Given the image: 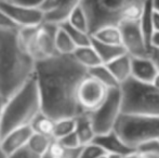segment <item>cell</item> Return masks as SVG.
<instances>
[{
  "label": "cell",
  "instance_id": "obj_14",
  "mask_svg": "<svg viewBox=\"0 0 159 158\" xmlns=\"http://www.w3.org/2000/svg\"><path fill=\"white\" fill-rule=\"evenodd\" d=\"M159 70L151 56L135 57L132 56V77L142 82L152 84Z\"/></svg>",
  "mask_w": 159,
  "mask_h": 158
},
{
  "label": "cell",
  "instance_id": "obj_10",
  "mask_svg": "<svg viewBox=\"0 0 159 158\" xmlns=\"http://www.w3.org/2000/svg\"><path fill=\"white\" fill-rule=\"evenodd\" d=\"M107 92L108 88L88 75L78 88L77 97L80 107L84 113L93 112L104 102Z\"/></svg>",
  "mask_w": 159,
  "mask_h": 158
},
{
  "label": "cell",
  "instance_id": "obj_19",
  "mask_svg": "<svg viewBox=\"0 0 159 158\" xmlns=\"http://www.w3.org/2000/svg\"><path fill=\"white\" fill-rule=\"evenodd\" d=\"M73 55L81 65H84L88 70L94 67V66L101 65V64H104L92 44L84 47H77Z\"/></svg>",
  "mask_w": 159,
  "mask_h": 158
},
{
  "label": "cell",
  "instance_id": "obj_29",
  "mask_svg": "<svg viewBox=\"0 0 159 158\" xmlns=\"http://www.w3.org/2000/svg\"><path fill=\"white\" fill-rule=\"evenodd\" d=\"M135 151L147 158H159V139L145 142L136 147Z\"/></svg>",
  "mask_w": 159,
  "mask_h": 158
},
{
  "label": "cell",
  "instance_id": "obj_21",
  "mask_svg": "<svg viewBox=\"0 0 159 158\" xmlns=\"http://www.w3.org/2000/svg\"><path fill=\"white\" fill-rule=\"evenodd\" d=\"M53 141H54V139L52 137H50V135L34 132L33 135L30 137V141H28L26 147L28 148V151L32 154L39 158L42 155H44L46 153L49 152L50 146Z\"/></svg>",
  "mask_w": 159,
  "mask_h": 158
},
{
  "label": "cell",
  "instance_id": "obj_1",
  "mask_svg": "<svg viewBox=\"0 0 159 158\" xmlns=\"http://www.w3.org/2000/svg\"><path fill=\"white\" fill-rule=\"evenodd\" d=\"M35 75L43 114L59 120L84 113L79 105L77 92L89 73L73 54H57L36 62Z\"/></svg>",
  "mask_w": 159,
  "mask_h": 158
},
{
  "label": "cell",
  "instance_id": "obj_32",
  "mask_svg": "<svg viewBox=\"0 0 159 158\" xmlns=\"http://www.w3.org/2000/svg\"><path fill=\"white\" fill-rule=\"evenodd\" d=\"M20 28L8 14L0 8V29H16Z\"/></svg>",
  "mask_w": 159,
  "mask_h": 158
},
{
  "label": "cell",
  "instance_id": "obj_4",
  "mask_svg": "<svg viewBox=\"0 0 159 158\" xmlns=\"http://www.w3.org/2000/svg\"><path fill=\"white\" fill-rule=\"evenodd\" d=\"M89 20L90 34L124 21H140L144 0H81Z\"/></svg>",
  "mask_w": 159,
  "mask_h": 158
},
{
  "label": "cell",
  "instance_id": "obj_11",
  "mask_svg": "<svg viewBox=\"0 0 159 158\" xmlns=\"http://www.w3.org/2000/svg\"><path fill=\"white\" fill-rule=\"evenodd\" d=\"M0 8L21 27H35L44 22V13L38 8L21 6L10 0H0Z\"/></svg>",
  "mask_w": 159,
  "mask_h": 158
},
{
  "label": "cell",
  "instance_id": "obj_9",
  "mask_svg": "<svg viewBox=\"0 0 159 158\" xmlns=\"http://www.w3.org/2000/svg\"><path fill=\"white\" fill-rule=\"evenodd\" d=\"M118 26L121 32L122 46L128 54L135 57L149 56L151 49L143 35L140 21H124Z\"/></svg>",
  "mask_w": 159,
  "mask_h": 158
},
{
  "label": "cell",
  "instance_id": "obj_33",
  "mask_svg": "<svg viewBox=\"0 0 159 158\" xmlns=\"http://www.w3.org/2000/svg\"><path fill=\"white\" fill-rule=\"evenodd\" d=\"M61 1L62 0H44L39 9L44 13V16H46V15L51 14L54 11H57L61 6Z\"/></svg>",
  "mask_w": 159,
  "mask_h": 158
},
{
  "label": "cell",
  "instance_id": "obj_41",
  "mask_svg": "<svg viewBox=\"0 0 159 158\" xmlns=\"http://www.w3.org/2000/svg\"><path fill=\"white\" fill-rule=\"evenodd\" d=\"M152 84H154V86H156L157 88H159V73H158V75L156 76V78L154 79V81L152 82Z\"/></svg>",
  "mask_w": 159,
  "mask_h": 158
},
{
  "label": "cell",
  "instance_id": "obj_39",
  "mask_svg": "<svg viewBox=\"0 0 159 158\" xmlns=\"http://www.w3.org/2000/svg\"><path fill=\"white\" fill-rule=\"evenodd\" d=\"M152 48L159 49V32H155L152 38Z\"/></svg>",
  "mask_w": 159,
  "mask_h": 158
},
{
  "label": "cell",
  "instance_id": "obj_26",
  "mask_svg": "<svg viewBox=\"0 0 159 158\" xmlns=\"http://www.w3.org/2000/svg\"><path fill=\"white\" fill-rule=\"evenodd\" d=\"M60 26H62V27L66 30L67 34L70 36V38L73 39V41L75 42V44L77 47H84V46H90L91 44L92 37H91V35L89 34V33L77 29V28H75L74 26H71L67 21L61 23Z\"/></svg>",
  "mask_w": 159,
  "mask_h": 158
},
{
  "label": "cell",
  "instance_id": "obj_13",
  "mask_svg": "<svg viewBox=\"0 0 159 158\" xmlns=\"http://www.w3.org/2000/svg\"><path fill=\"white\" fill-rule=\"evenodd\" d=\"M100 146H102L107 154H116L120 155L122 157H126L128 155L135 152V150L130 147L128 144L124 142V140L118 135L115 130L111 131L105 134H98L95 137L94 141Z\"/></svg>",
  "mask_w": 159,
  "mask_h": 158
},
{
  "label": "cell",
  "instance_id": "obj_7",
  "mask_svg": "<svg viewBox=\"0 0 159 158\" xmlns=\"http://www.w3.org/2000/svg\"><path fill=\"white\" fill-rule=\"evenodd\" d=\"M57 28V24L49 22L35 27H21L19 29L20 44L36 62L60 54L55 47Z\"/></svg>",
  "mask_w": 159,
  "mask_h": 158
},
{
  "label": "cell",
  "instance_id": "obj_25",
  "mask_svg": "<svg viewBox=\"0 0 159 158\" xmlns=\"http://www.w3.org/2000/svg\"><path fill=\"white\" fill-rule=\"evenodd\" d=\"M55 47H57V53L60 54H73L77 49V46L70 38V36L60 25L55 35Z\"/></svg>",
  "mask_w": 159,
  "mask_h": 158
},
{
  "label": "cell",
  "instance_id": "obj_45",
  "mask_svg": "<svg viewBox=\"0 0 159 158\" xmlns=\"http://www.w3.org/2000/svg\"><path fill=\"white\" fill-rule=\"evenodd\" d=\"M98 158H108V154H105V155H103V156H101Z\"/></svg>",
  "mask_w": 159,
  "mask_h": 158
},
{
  "label": "cell",
  "instance_id": "obj_30",
  "mask_svg": "<svg viewBox=\"0 0 159 158\" xmlns=\"http://www.w3.org/2000/svg\"><path fill=\"white\" fill-rule=\"evenodd\" d=\"M105 154L107 153L105 152L102 146H100L95 142H91V143L82 146L80 158H98Z\"/></svg>",
  "mask_w": 159,
  "mask_h": 158
},
{
  "label": "cell",
  "instance_id": "obj_44",
  "mask_svg": "<svg viewBox=\"0 0 159 158\" xmlns=\"http://www.w3.org/2000/svg\"><path fill=\"white\" fill-rule=\"evenodd\" d=\"M108 158H124V157L116 154H108Z\"/></svg>",
  "mask_w": 159,
  "mask_h": 158
},
{
  "label": "cell",
  "instance_id": "obj_42",
  "mask_svg": "<svg viewBox=\"0 0 159 158\" xmlns=\"http://www.w3.org/2000/svg\"><path fill=\"white\" fill-rule=\"evenodd\" d=\"M154 7H155V9L159 12V0H154Z\"/></svg>",
  "mask_w": 159,
  "mask_h": 158
},
{
  "label": "cell",
  "instance_id": "obj_35",
  "mask_svg": "<svg viewBox=\"0 0 159 158\" xmlns=\"http://www.w3.org/2000/svg\"><path fill=\"white\" fill-rule=\"evenodd\" d=\"M8 158H38V157L32 154V153L28 151L27 147H24L23 150L19 151V152L15 153L14 155H12V156H10Z\"/></svg>",
  "mask_w": 159,
  "mask_h": 158
},
{
  "label": "cell",
  "instance_id": "obj_6",
  "mask_svg": "<svg viewBox=\"0 0 159 158\" xmlns=\"http://www.w3.org/2000/svg\"><path fill=\"white\" fill-rule=\"evenodd\" d=\"M114 130L125 143L136 150L145 142L159 139V117L121 113Z\"/></svg>",
  "mask_w": 159,
  "mask_h": 158
},
{
  "label": "cell",
  "instance_id": "obj_18",
  "mask_svg": "<svg viewBox=\"0 0 159 158\" xmlns=\"http://www.w3.org/2000/svg\"><path fill=\"white\" fill-rule=\"evenodd\" d=\"M91 44H92L93 48L96 50V52L100 55L101 60H102V62L104 64L109 63L113 60H115L116 57L127 53L124 46H116V44L105 43V42L98 41V40H96L93 37L92 40H91Z\"/></svg>",
  "mask_w": 159,
  "mask_h": 158
},
{
  "label": "cell",
  "instance_id": "obj_31",
  "mask_svg": "<svg viewBox=\"0 0 159 158\" xmlns=\"http://www.w3.org/2000/svg\"><path fill=\"white\" fill-rule=\"evenodd\" d=\"M57 141L61 142L62 145H64L65 147H67V148H77V147L82 146L81 143H80L79 138H78L77 133H76V131L69 133L66 137L62 138V139L57 140Z\"/></svg>",
  "mask_w": 159,
  "mask_h": 158
},
{
  "label": "cell",
  "instance_id": "obj_23",
  "mask_svg": "<svg viewBox=\"0 0 159 158\" xmlns=\"http://www.w3.org/2000/svg\"><path fill=\"white\" fill-rule=\"evenodd\" d=\"M88 73L91 77L98 80L106 88L111 89V88H119L120 87V84L117 81V79L115 78V76L111 72V70L107 67L106 64H101V65L94 66L92 68H89Z\"/></svg>",
  "mask_w": 159,
  "mask_h": 158
},
{
  "label": "cell",
  "instance_id": "obj_15",
  "mask_svg": "<svg viewBox=\"0 0 159 158\" xmlns=\"http://www.w3.org/2000/svg\"><path fill=\"white\" fill-rule=\"evenodd\" d=\"M106 65L120 84V86L132 77V56L128 53L116 57Z\"/></svg>",
  "mask_w": 159,
  "mask_h": 158
},
{
  "label": "cell",
  "instance_id": "obj_38",
  "mask_svg": "<svg viewBox=\"0 0 159 158\" xmlns=\"http://www.w3.org/2000/svg\"><path fill=\"white\" fill-rule=\"evenodd\" d=\"M153 24H154V29L155 32H159V12L155 9L153 15Z\"/></svg>",
  "mask_w": 159,
  "mask_h": 158
},
{
  "label": "cell",
  "instance_id": "obj_28",
  "mask_svg": "<svg viewBox=\"0 0 159 158\" xmlns=\"http://www.w3.org/2000/svg\"><path fill=\"white\" fill-rule=\"evenodd\" d=\"M74 131H76V117H68V118L55 120L53 139L60 140Z\"/></svg>",
  "mask_w": 159,
  "mask_h": 158
},
{
  "label": "cell",
  "instance_id": "obj_37",
  "mask_svg": "<svg viewBox=\"0 0 159 158\" xmlns=\"http://www.w3.org/2000/svg\"><path fill=\"white\" fill-rule=\"evenodd\" d=\"M149 56L152 57L155 64L157 65L158 70H159V49L157 48H151V51H149Z\"/></svg>",
  "mask_w": 159,
  "mask_h": 158
},
{
  "label": "cell",
  "instance_id": "obj_27",
  "mask_svg": "<svg viewBox=\"0 0 159 158\" xmlns=\"http://www.w3.org/2000/svg\"><path fill=\"white\" fill-rule=\"evenodd\" d=\"M67 22H68L71 26L77 28V29H80V30H82V32H86L90 34V30H89V20H88V16H87L86 12H84V8L81 7V4H79V6L70 13V15H69L68 19H67Z\"/></svg>",
  "mask_w": 159,
  "mask_h": 158
},
{
  "label": "cell",
  "instance_id": "obj_36",
  "mask_svg": "<svg viewBox=\"0 0 159 158\" xmlns=\"http://www.w3.org/2000/svg\"><path fill=\"white\" fill-rule=\"evenodd\" d=\"M4 102H6V100H4L1 95H0V158H8V157H7V155L3 153V151H2V146H1V143H2V137H1V112H2V107H3V105H4Z\"/></svg>",
  "mask_w": 159,
  "mask_h": 158
},
{
  "label": "cell",
  "instance_id": "obj_12",
  "mask_svg": "<svg viewBox=\"0 0 159 158\" xmlns=\"http://www.w3.org/2000/svg\"><path fill=\"white\" fill-rule=\"evenodd\" d=\"M34 131L30 126H24L9 132L2 139L1 143L2 151L7 155V157L12 156L19 151L26 147Z\"/></svg>",
  "mask_w": 159,
  "mask_h": 158
},
{
  "label": "cell",
  "instance_id": "obj_5",
  "mask_svg": "<svg viewBox=\"0 0 159 158\" xmlns=\"http://www.w3.org/2000/svg\"><path fill=\"white\" fill-rule=\"evenodd\" d=\"M122 113L159 117V88L153 84L129 78L120 86Z\"/></svg>",
  "mask_w": 159,
  "mask_h": 158
},
{
  "label": "cell",
  "instance_id": "obj_20",
  "mask_svg": "<svg viewBox=\"0 0 159 158\" xmlns=\"http://www.w3.org/2000/svg\"><path fill=\"white\" fill-rule=\"evenodd\" d=\"M81 3V0H62L61 6L59 7L57 11H54L51 14L44 16V22L54 23L60 25L61 23L67 21L70 13Z\"/></svg>",
  "mask_w": 159,
  "mask_h": 158
},
{
  "label": "cell",
  "instance_id": "obj_2",
  "mask_svg": "<svg viewBox=\"0 0 159 158\" xmlns=\"http://www.w3.org/2000/svg\"><path fill=\"white\" fill-rule=\"evenodd\" d=\"M19 29H0V95L6 101L36 70V61L20 44Z\"/></svg>",
  "mask_w": 159,
  "mask_h": 158
},
{
  "label": "cell",
  "instance_id": "obj_43",
  "mask_svg": "<svg viewBox=\"0 0 159 158\" xmlns=\"http://www.w3.org/2000/svg\"><path fill=\"white\" fill-rule=\"evenodd\" d=\"M39 158H54V157H53L52 155H51L50 153L48 152V153H46V154H44V155H42L41 157H39Z\"/></svg>",
  "mask_w": 159,
  "mask_h": 158
},
{
  "label": "cell",
  "instance_id": "obj_34",
  "mask_svg": "<svg viewBox=\"0 0 159 158\" xmlns=\"http://www.w3.org/2000/svg\"><path fill=\"white\" fill-rule=\"evenodd\" d=\"M10 1H13L17 4H21V6L39 9L41 7V4L43 3L44 0H10Z\"/></svg>",
  "mask_w": 159,
  "mask_h": 158
},
{
  "label": "cell",
  "instance_id": "obj_3",
  "mask_svg": "<svg viewBox=\"0 0 159 158\" xmlns=\"http://www.w3.org/2000/svg\"><path fill=\"white\" fill-rule=\"evenodd\" d=\"M41 112L39 87L36 75L4 102L1 112V137L24 126H30Z\"/></svg>",
  "mask_w": 159,
  "mask_h": 158
},
{
  "label": "cell",
  "instance_id": "obj_40",
  "mask_svg": "<svg viewBox=\"0 0 159 158\" xmlns=\"http://www.w3.org/2000/svg\"><path fill=\"white\" fill-rule=\"evenodd\" d=\"M124 158H147V157H145V156H143L142 154H140L139 152H133L132 154H130V155H128V156L126 157H124Z\"/></svg>",
  "mask_w": 159,
  "mask_h": 158
},
{
  "label": "cell",
  "instance_id": "obj_17",
  "mask_svg": "<svg viewBox=\"0 0 159 158\" xmlns=\"http://www.w3.org/2000/svg\"><path fill=\"white\" fill-rule=\"evenodd\" d=\"M76 133L82 146L94 141L96 133L89 113H82L76 117Z\"/></svg>",
  "mask_w": 159,
  "mask_h": 158
},
{
  "label": "cell",
  "instance_id": "obj_22",
  "mask_svg": "<svg viewBox=\"0 0 159 158\" xmlns=\"http://www.w3.org/2000/svg\"><path fill=\"white\" fill-rule=\"evenodd\" d=\"M91 36L98 41L105 42L109 44H116V46H122V37L119 26L117 25H108L100 28L93 33Z\"/></svg>",
  "mask_w": 159,
  "mask_h": 158
},
{
  "label": "cell",
  "instance_id": "obj_24",
  "mask_svg": "<svg viewBox=\"0 0 159 158\" xmlns=\"http://www.w3.org/2000/svg\"><path fill=\"white\" fill-rule=\"evenodd\" d=\"M55 120L51 117L47 116L42 112H40L35 118L33 119L30 127L33 131L36 133H41V134L50 135L53 138V131H54Z\"/></svg>",
  "mask_w": 159,
  "mask_h": 158
},
{
  "label": "cell",
  "instance_id": "obj_16",
  "mask_svg": "<svg viewBox=\"0 0 159 158\" xmlns=\"http://www.w3.org/2000/svg\"><path fill=\"white\" fill-rule=\"evenodd\" d=\"M154 11H155L154 0H144L142 15H141V19H140V25L149 49L152 48V38H153V35L155 33L154 24H153Z\"/></svg>",
  "mask_w": 159,
  "mask_h": 158
},
{
  "label": "cell",
  "instance_id": "obj_8",
  "mask_svg": "<svg viewBox=\"0 0 159 158\" xmlns=\"http://www.w3.org/2000/svg\"><path fill=\"white\" fill-rule=\"evenodd\" d=\"M121 113V89H120V87L119 88L108 89V92H107L104 102L96 110L89 113L96 135L105 134V133L113 131Z\"/></svg>",
  "mask_w": 159,
  "mask_h": 158
}]
</instances>
